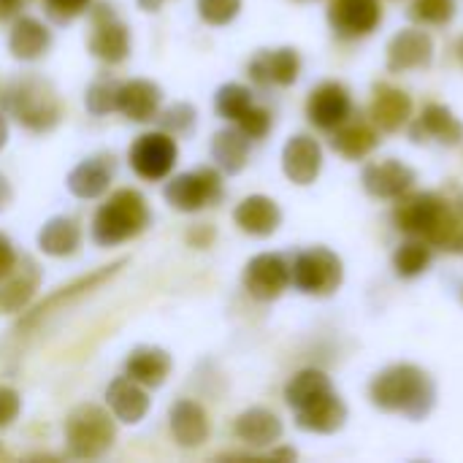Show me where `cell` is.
Instances as JSON below:
<instances>
[{
  "label": "cell",
  "mask_w": 463,
  "mask_h": 463,
  "mask_svg": "<svg viewBox=\"0 0 463 463\" xmlns=\"http://www.w3.org/2000/svg\"><path fill=\"white\" fill-rule=\"evenodd\" d=\"M241 282L250 298L271 304L290 288V260L279 252H260L244 266Z\"/></svg>",
  "instance_id": "cell-10"
},
{
  "label": "cell",
  "mask_w": 463,
  "mask_h": 463,
  "mask_svg": "<svg viewBox=\"0 0 463 463\" xmlns=\"http://www.w3.org/2000/svg\"><path fill=\"white\" fill-rule=\"evenodd\" d=\"M117 439L114 418L98 404H79L65 418V445L73 458H100Z\"/></svg>",
  "instance_id": "cell-4"
},
{
  "label": "cell",
  "mask_w": 463,
  "mask_h": 463,
  "mask_svg": "<svg viewBox=\"0 0 463 463\" xmlns=\"http://www.w3.org/2000/svg\"><path fill=\"white\" fill-rule=\"evenodd\" d=\"M328 24L336 38H366L383 24V5L380 0H331Z\"/></svg>",
  "instance_id": "cell-11"
},
{
  "label": "cell",
  "mask_w": 463,
  "mask_h": 463,
  "mask_svg": "<svg viewBox=\"0 0 463 463\" xmlns=\"http://www.w3.org/2000/svg\"><path fill=\"white\" fill-rule=\"evenodd\" d=\"M255 106L252 90L239 84V81H228L214 92V109L222 119L228 122H239L250 109Z\"/></svg>",
  "instance_id": "cell-34"
},
{
  "label": "cell",
  "mask_w": 463,
  "mask_h": 463,
  "mask_svg": "<svg viewBox=\"0 0 463 463\" xmlns=\"http://www.w3.org/2000/svg\"><path fill=\"white\" fill-rule=\"evenodd\" d=\"M38 247L52 258H71L81 247V228L73 217H52L38 231Z\"/></svg>",
  "instance_id": "cell-31"
},
{
  "label": "cell",
  "mask_w": 463,
  "mask_h": 463,
  "mask_svg": "<svg viewBox=\"0 0 463 463\" xmlns=\"http://www.w3.org/2000/svg\"><path fill=\"white\" fill-rule=\"evenodd\" d=\"M8 144V119H5V114L0 111V149Z\"/></svg>",
  "instance_id": "cell-48"
},
{
  "label": "cell",
  "mask_w": 463,
  "mask_h": 463,
  "mask_svg": "<svg viewBox=\"0 0 463 463\" xmlns=\"http://www.w3.org/2000/svg\"><path fill=\"white\" fill-rule=\"evenodd\" d=\"M22 412V396L8 388V385H0V429H8Z\"/></svg>",
  "instance_id": "cell-41"
},
{
  "label": "cell",
  "mask_w": 463,
  "mask_h": 463,
  "mask_svg": "<svg viewBox=\"0 0 463 463\" xmlns=\"http://www.w3.org/2000/svg\"><path fill=\"white\" fill-rule=\"evenodd\" d=\"M233 434L239 442L250 445V448H274L282 434H285V426L279 420L277 412L266 410V407H250L244 410L236 423H233Z\"/></svg>",
  "instance_id": "cell-25"
},
{
  "label": "cell",
  "mask_w": 463,
  "mask_h": 463,
  "mask_svg": "<svg viewBox=\"0 0 463 463\" xmlns=\"http://www.w3.org/2000/svg\"><path fill=\"white\" fill-rule=\"evenodd\" d=\"M128 160H130L133 174L141 176L144 182H163L171 176V171L179 160L176 138L165 130L144 133L133 141Z\"/></svg>",
  "instance_id": "cell-9"
},
{
  "label": "cell",
  "mask_w": 463,
  "mask_h": 463,
  "mask_svg": "<svg viewBox=\"0 0 463 463\" xmlns=\"http://www.w3.org/2000/svg\"><path fill=\"white\" fill-rule=\"evenodd\" d=\"M119 84L117 79H95L90 87H87V95H84V106L92 117H106L111 111H117V100H119Z\"/></svg>",
  "instance_id": "cell-35"
},
{
  "label": "cell",
  "mask_w": 463,
  "mask_h": 463,
  "mask_svg": "<svg viewBox=\"0 0 463 463\" xmlns=\"http://www.w3.org/2000/svg\"><path fill=\"white\" fill-rule=\"evenodd\" d=\"M171 369H174V358L163 347H152V345H141L130 350V355L125 358V377L144 385L146 391L160 388L168 380Z\"/></svg>",
  "instance_id": "cell-26"
},
{
  "label": "cell",
  "mask_w": 463,
  "mask_h": 463,
  "mask_svg": "<svg viewBox=\"0 0 463 463\" xmlns=\"http://www.w3.org/2000/svg\"><path fill=\"white\" fill-rule=\"evenodd\" d=\"M92 5V0H43V11L52 22L57 24H68L76 16H81L87 8Z\"/></svg>",
  "instance_id": "cell-40"
},
{
  "label": "cell",
  "mask_w": 463,
  "mask_h": 463,
  "mask_svg": "<svg viewBox=\"0 0 463 463\" xmlns=\"http://www.w3.org/2000/svg\"><path fill=\"white\" fill-rule=\"evenodd\" d=\"M214 239H217V231L209 222H201V225L187 231V244L195 250H209L214 244Z\"/></svg>",
  "instance_id": "cell-42"
},
{
  "label": "cell",
  "mask_w": 463,
  "mask_h": 463,
  "mask_svg": "<svg viewBox=\"0 0 463 463\" xmlns=\"http://www.w3.org/2000/svg\"><path fill=\"white\" fill-rule=\"evenodd\" d=\"M418 182V174L412 165L396 160V157H385V160H374L366 163L361 171V184L372 198L380 201H396L404 193H410Z\"/></svg>",
  "instance_id": "cell-12"
},
{
  "label": "cell",
  "mask_w": 463,
  "mask_h": 463,
  "mask_svg": "<svg viewBox=\"0 0 463 463\" xmlns=\"http://www.w3.org/2000/svg\"><path fill=\"white\" fill-rule=\"evenodd\" d=\"M258 87H293L301 76V54L293 46L260 49L247 68Z\"/></svg>",
  "instance_id": "cell-15"
},
{
  "label": "cell",
  "mask_w": 463,
  "mask_h": 463,
  "mask_svg": "<svg viewBox=\"0 0 463 463\" xmlns=\"http://www.w3.org/2000/svg\"><path fill=\"white\" fill-rule=\"evenodd\" d=\"M136 3H138L141 11H152V14H155V11H160V5H163L165 0H136Z\"/></svg>",
  "instance_id": "cell-47"
},
{
  "label": "cell",
  "mask_w": 463,
  "mask_h": 463,
  "mask_svg": "<svg viewBox=\"0 0 463 463\" xmlns=\"http://www.w3.org/2000/svg\"><path fill=\"white\" fill-rule=\"evenodd\" d=\"M106 404L111 410V415L125 423V426H136L146 418L149 412V396L146 388L133 383L130 377H117L111 380V385L106 388Z\"/></svg>",
  "instance_id": "cell-27"
},
{
  "label": "cell",
  "mask_w": 463,
  "mask_h": 463,
  "mask_svg": "<svg viewBox=\"0 0 463 463\" xmlns=\"http://www.w3.org/2000/svg\"><path fill=\"white\" fill-rule=\"evenodd\" d=\"M27 0H0V22H8V19H16L19 11L24 8Z\"/></svg>",
  "instance_id": "cell-44"
},
{
  "label": "cell",
  "mask_w": 463,
  "mask_h": 463,
  "mask_svg": "<svg viewBox=\"0 0 463 463\" xmlns=\"http://www.w3.org/2000/svg\"><path fill=\"white\" fill-rule=\"evenodd\" d=\"M369 119L380 133H399L412 119V98L407 90L380 81L374 84L372 103H369Z\"/></svg>",
  "instance_id": "cell-17"
},
{
  "label": "cell",
  "mask_w": 463,
  "mask_h": 463,
  "mask_svg": "<svg viewBox=\"0 0 463 463\" xmlns=\"http://www.w3.org/2000/svg\"><path fill=\"white\" fill-rule=\"evenodd\" d=\"M14 201V190H11V182L0 174V212H5Z\"/></svg>",
  "instance_id": "cell-45"
},
{
  "label": "cell",
  "mask_w": 463,
  "mask_h": 463,
  "mask_svg": "<svg viewBox=\"0 0 463 463\" xmlns=\"http://www.w3.org/2000/svg\"><path fill=\"white\" fill-rule=\"evenodd\" d=\"M16 260H19V255L11 244V239L5 233H0V279H5L14 271Z\"/></svg>",
  "instance_id": "cell-43"
},
{
  "label": "cell",
  "mask_w": 463,
  "mask_h": 463,
  "mask_svg": "<svg viewBox=\"0 0 463 463\" xmlns=\"http://www.w3.org/2000/svg\"><path fill=\"white\" fill-rule=\"evenodd\" d=\"M0 111H8L22 128L33 133H49L62 119V103L57 90L41 76H22L0 90Z\"/></svg>",
  "instance_id": "cell-2"
},
{
  "label": "cell",
  "mask_w": 463,
  "mask_h": 463,
  "mask_svg": "<svg viewBox=\"0 0 463 463\" xmlns=\"http://www.w3.org/2000/svg\"><path fill=\"white\" fill-rule=\"evenodd\" d=\"M342 282H345V263L328 247L301 250L290 260V285L304 296L328 298L342 288Z\"/></svg>",
  "instance_id": "cell-5"
},
{
  "label": "cell",
  "mask_w": 463,
  "mask_h": 463,
  "mask_svg": "<svg viewBox=\"0 0 463 463\" xmlns=\"http://www.w3.org/2000/svg\"><path fill=\"white\" fill-rule=\"evenodd\" d=\"M434 62V38L423 27L399 30L385 49V65L391 73L423 71Z\"/></svg>",
  "instance_id": "cell-13"
},
{
  "label": "cell",
  "mask_w": 463,
  "mask_h": 463,
  "mask_svg": "<svg viewBox=\"0 0 463 463\" xmlns=\"http://www.w3.org/2000/svg\"><path fill=\"white\" fill-rule=\"evenodd\" d=\"M41 285V269L30 255H22L14 266V271L0 279V312L3 315H16L22 312L30 298L35 296Z\"/></svg>",
  "instance_id": "cell-22"
},
{
  "label": "cell",
  "mask_w": 463,
  "mask_h": 463,
  "mask_svg": "<svg viewBox=\"0 0 463 463\" xmlns=\"http://www.w3.org/2000/svg\"><path fill=\"white\" fill-rule=\"evenodd\" d=\"M160 103H163V90L160 84L149 81V79H130L119 84V100H117V111L122 117H128L130 122H149L160 114Z\"/></svg>",
  "instance_id": "cell-23"
},
{
  "label": "cell",
  "mask_w": 463,
  "mask_h": 463,
  "mask_svg": "<svg viewBox=\"0 0 463 463\" xmlns=\"http://www.w3.org/2000/svg\"><path fill=\"white\" fill-rule=\"evenodd\" d=\"M434 377L415 364H391L369 383V402L388 415H402L412 423L426 420L437 407Z\"/></svg>",
  "instance_id": "cell-1"
},
{
  "label": "cell",
  "mask_w": 463,
  "mask_h": 463,
  "mask_svg": "<svg viewBox=\"0 0 463 463\" xmlns=\"http://www.w3.org/2000/svg\"><path fill=\"white\" fill-rule=\"evenodd\" d=\"M117 174V157L109 155V152H100V155H92L87 160H81L65 179L68 190L81 198V201H92V198H100L111 179Z\"/></svg>",
  "instance_id": "cell-20"
},
{
  "label": "cell",
  "mask_w": 463,
  "mask_h": 463,
  "mask_svg": "<svg viewBox=\"0 0 463 463\" xmlns=\"http://www.w3.org/2000/svg\"><path fill=\"white\" fill-rule=\"evenodd\" d=\"M236 125L250 141H263L271 133V111L263 106H252Z\"/></svg>",
  "instance_id": "cell-39"
},
{
  "label": "cell",
  "mask_w": 463,
  "mask_h": 463,
  "mask_svg": "<svg viewBox=\"0 0 463 463\" xmlns=\"http://www.w3.org/2000/svg\"><path fill=\"white\" fill-rule=\"evenodd\" d=\"M244 0H195L198 16L212 27H225L241 14Z\"/></svg>",
  "instance_id": "cell-38"
},
{
  "label": "cell",
  "mask_w": 463,
  "mask_h": 463,
  "mask_svg": "<svg viewBox=\"0 0 463 463\" xmlns=\"http://www.w3.org/2000/svg\"><path fill=\"white\" fill-rule=\"evenodd\" d=\"M52 46V30L35 16H16L8 33V52L22 62L41 60Z\"/></svg>",
  "instance_id": "cell-28"
},
{
  "label": "cell",
  "mask_w": 463,
  "mask_h": 463,
  "mask_svg": "<svg viewBox=\"0 0 463 463\" xmlns=\"http://www.w3.org/2000/svg\"><path fill=\"white\" fill-rule=\"evenodd\" d=\"M90 11V22H92V33L87 38V49L92 57L117 65L130 54V30L128 24L117 16L111 3H95L87 8Z\"/></svg>",
  "instance_id": "cell-8"
},
{
  "label": "cell",
  "mask_w": 463,
  "mask_h": 463,
  "mask_svg": "<svg viewBox=\"0 0 463 463\" xmlns=\"http://www.w3.org/2000/svg\"><path fill=\"white\" fill-rule=\"evenodd\" d=\"M0 458H8V456H5V450H3V448H0Z\"/></svg>",
  "instance_id": "cell-50"
},
{
  "label": "cell",
  "mask_w": 463,
  "mask_h": 463,
  "mask_svg": "<svg viewBox=\"0 0 463 463\" xmlns=\"http://www.w3.org/2000/svg\"><path fill=\"white\" fill-rule=\"evenodd\" d=\"M377 144H380V130L374 128L372 119L369 122L347 119L336 130H331V146L347 160H364L377 149Z\"/></svg>",
  "instance_id": "cell-30"
},
{
  "label": "cell",
  "mask_w": 463,
  "mask_h": 463,
  "mask_svg": "<svg viewBox=\"0 0 463 463\" xmlns=\"http://www.w3.org/2000/svg\"><path fill=\"white\" fill-rule=\"evenodd\" d=\"M296 415V426L307 434H336L345 429L347 418H350V410L345 404V399L336 393V391H328L323 396H317L315 402L304 404L301 410L293 412Z\"/></svg>",
  "instance_id": "cell-19"
},
{
  "label": "cell",
  "mask_w": 463,
  "mask_h": 463,
  "mask_svg": "<svg viewBox=\"0 0 463 463\" xmlns=\"http://www.w3.org/2000/svg\"><path fill=\"white\" fill-rule=\"evenodd\" d=\"M431 260H434V247L426 239L407 236V241H402L393 252V271L402 279H418L431 269Z\"/></svg>",
  "instance_id": "cell-33"
},
{
  "label": "cell",
  "mask_w": 463,
  "mask_h": 463,
  "mask_svg": "<svg viewBox=\"0 0 463 463\" xmlns=\"http://www.w3.org/2000/svg\"><path fill=\"white\" fill-rule=\"evenodd\" d=\"M122 266H128V258H119V260H114V263H109V266H100V269H95V271H90V274H84V277H79V279L62 285V288H57L54 293H49L41 304H35V307L16 323L14 334L22 336V334L33 331V328H38V326H41L46 317H52L54 312H62V309L71 307L73 301L84 298L87 293H92V290H98L100 285H106L109 279H114V277L122 271Z\"/></svg>",
  "instance_id": "cell-7"
},
{
  "label": "cell",
  "mask_w": 463,
  "mask_h": 463,
  "mask_svg": "<svg viewBox=\"0 0 463 463\" xmlns=\"http://www.w3.org/2000/svg\"><path fill=\"white\" fill-rule=\"evenodd\" d=\"M269 456H271V458H288V461H296V458H298V453H296V450H290V448H279V450H271Z\"/></svg>",
  "instance_id": "cell-46"
},
{
  "label": "cell",
  "mask_w": 463,
  "mask_h": 463,
  "mask_svg": "<svg viewBox=\"0 0 463 463\" xmlns=\"http://www.w3.org/2000/svg\"><path fill=\"white\" fill-rule=\"evenodd\" d=\"M328 391H334V383L323 369H301L285 385V404L296 412V410H301L304 404L315 402L317 396H323Z\"/></svg>",
  "instance_id": "cell-32"
},
{
  "label": "cell",
  "mask_w": 463,
  "mask_h": 463,
  "mask_svg": "<svg viewBox=\"0 0 463 463\" xmlns=\"http://www.w3.org/2000/svg\"><path fill=\"white\" fill-rule=\"evenodd\" d=\"M410 138L415 144L437 141L442 146H458L463 141V122L445 103H426L420 117L410 119Z\"/></svg>",
  "instance_id": "cell-16"
},
{
  "label": "cell",
  "mask_w": 463,
  "mask_h": 463,
  "mask_svg": "<svg viewBox=\"0 0 463 463\" xmlns=\"http://www.w3.org/2000/svg\"><path fill=\"white\" fill-rule=\"evenodd\" d=\"M163 195H165L168 206H174L176 212H184V214H195L209 206H217L225 198L222 171L217 165L214 168L201 165L195 171L176 174L165 182Z\"/></svg>",
  "instance_id": "cell-6"
},
{
  "label": "cell",
  "mask_w": 463,
  "mask_h": 463,
  "mask_svg": "<svg viewBox=\"0 0 463 463\" xmlns=\"http://www.w3.org/2000/svg\"><path fill=\"white\" fill-rule=\"evenodd\" d=\"M298 3H309V0H298Z\"/></svg>",
  "instance_id": "cell-51"
},
{
  "label": "cell",
  "mask_w": 463,
  "mask_h": 463,
  "mask_svg": "<svg viewBox=\"0 0 463 463\" xmlns=\"http://www.w3.org/2000/svg\"><path fill=\"white\" fill-rule=\"evenodd\" d=\"M282 171L298 187L315 184L320 171H323V146H320V141L315 136H307V133L290 136L285 149H282Z\"/></svg>",
  "instance_id": "cell-18"
},
{
  "label": "cell",
  "mask_w": 463,
  "mask_h": 463,
  "mask_svg": "<svg viewBox=\"0 0 463 463\" xmlns=\"http://www.w3.org/2000/svg\"><path fill=\"white\" fill-rule=\"evenodd\" d=\"M233 222L239 231L266 239L279 231L282 225V209L274 198L269 195H247L236 209H233Z\"/></svg>",
  "instance_id": "cell-24"
},
{
  "label": "cell",
  "mask_w": 463,
  "mask_h": 463,
  "mask_svg": "<svg viewBox=\"0 0 463 463\" xmlns=\"http://www.w3.org/2000/svg\"><path fill=\"white\" fill-rule=\"evenodd\" d=\"M307 117L317 130H336L353 117V98L342 81H320L307 100Z\"/></svg>",
  "instance_id": "cell-14"
},
{
  "label": "cell",
  "mask_w": 463,
  "mask_h": 463,
  "mask_svg": "<svg viewBox=\"0 0 463 463\" xmlns=\"http://www.w3.org/2000/svg\"><path fill=\"white\" fill-rule=\"evenodd\" d=\"M456 54H458V62L463 65V35L458 38V43H456Z\"/></svg>",
  "instance_id": "cell-49"
},
{
  "label": "cell",
  "mask_w": 463,
  "mask_h": 463,
  "mask_svg": "<svg viewBox=\"0 0 463 463\" xmlns=\"http://www.w3.org/2000/svg\"><path fill=\"white\" fill-rule=\"evenodd\" d=\"M168 426L174 434V442L184 450H195L201 445H206L209 439V418L206 410L193 402V399H179L171 404L168 410Z\"/></svg>",
  "instance_id": "cell-21"
},
{
  "label": "cell",
  "mask_w": 463,
  "mask_h": 463,
  "mask_svg": "<svg viewBox=\"0 0 463 463\" xmlns=\"http://www.w3.org/2000/svg\"><path fill=\"white\" fill-rule=\"evenodd\" d=\"M458 11V0H412L410 16L420 24H448Z\"/></svg>",
  "instance_id": "cell-36"
},
{
  "label": "cell",
  "mask_w": 463,
  "mask_h": 463,
  "mask_svg": "<svg viewBox=\"0 0 463 463\" xmlns=\"http://www.w3.org/2000/svg\"><path fill=\"white\" fill-rule=\"evenodd\" d=\"M250 146L252 141L239 130V125L222 128L212 136V160L222 171V176H236L247 168L250 163Z\"/></svg>",
  "instance_id": "cell-29"
},
{
  "label": "cell",
  "mask_w": 463,
  "mask_h": 463,
  "mask_svg": "<svg viewBox=\"0 0 463 463\" xmlns=\"http://www.w3.org/2000/svg\"><path fill=\"white\" fill-rule=\"evenodd\" d=\"M157 122H160V128H163L165 133H171L174 138H176V136H187V133L195 128V122H198V111H195V106H190V103H174V106H168L163 114H157Z\"/></svg>",
  "instance_id": "cell-37"
},
{
  "label": "cell",
  "mask_w": 463,
  "mask_h": 463,
  "mask_svg": "<svg viewBox=\"0 0 463 463\" xmlns=\"http://www.w3.org/2000/svg\"><path fill=\"white\" fill-rule=\"evenodd\" d=\"M149 222L152 212L146 206V198L133 187H122L98 206L92 217V241L98 247H119L144 233Z\"/></svg>",
  "instance_id": "cell-3"
}]
</instances>
